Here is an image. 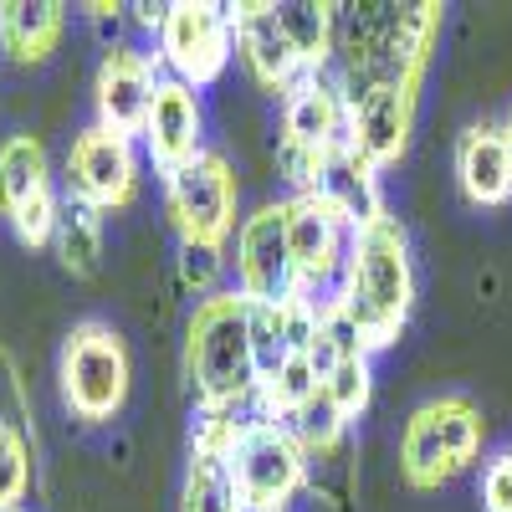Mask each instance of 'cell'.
Returning a JSON list of instances; mask_svg holds the SVG:
<instances>
[{"label":"cell","instance_id":"1","mask_svg":"<svg viewBox=\"0 0 512 512\" xmlns=\"http://www.w3.org/2000/svg\"><path fill=\"white\" fill-rule=\"evenodd\" d=\"M333 303L344 308V318L359 328L369 354L390 349L400 338V328L410 318V303H415V267H410L405 226L395 216L374 221L369 231H354Z\"/></svg>","mask_w":512,"mask_h":512},{"label":"cell","instance_id":"2","mask_svg":"<svg viewBox=\"0 0 512 512\" xmlns=\"http://www.w3.org/2000/svg\"><path fill=\"white\" fill-rule=\"evenodd\" d=\"M185 379L195 390V405L210 410H251L256 400V359L246 333V297L216 292L195 303L185 323Z\"/></svg>","mask_w":512,"mask_h":512},{"label":"cell","instance_id":"3","mask_svg":"<svg viewBox=\"0 0 512 512\" xmlns=\"http://www.w3.org/2000/svg\"><path fill=\"white\" fill-rule=\"evenodd\" d=\"M487 441V415L466 395H441L425 400L400 436V477L410 487H441L456 472H466Z\"/></svg>","mask_w":512,"mask_h":512},{"label":"cell","instance_id":"4","mask_svg":"<svg viewBox=\"0 0 512 512\" xmlns=\"http://www.w3.org/2000/svg\"><path fill=\"white\" fill-rule=\"evenodd\" d=\"M62 400L77 420H113L128 400V349L108 323H77L62 344Z\"/></svg>","mask_w":512,"mask_h":512},{"label":"cell","instance_id":"5","mask_svg":"<svg viewBox=\"0 0 512 512\" xmlns=\"http://www.w3.org/2000/svg\"><path fill=\"white\" fill-rule=\"evenodd\" d=\"M159 67L169 77L190 82V88H210L236 57V26L231 6H210V0H175L159 26Z\"/></svg>","mask_w":512,"mask_h":512},{"label":"cell","instance_id":"6","mask_svg":"<svg viewBox=\"0 0 512 512\" xmlns=\"http://www.w3.org/2000/svg\"><path fill=\"white\" fill-rule=\"evenodd\" d=\"M236 200H241V180L226 154L205 149L190 164H180L175 175H164V205L169 221L180 226V236L195 241H226L236 226Z\"/></svg>","mask_w":512,"mask_h":512},{"label":"cell","instance_id":"7","mask_svg":"<svg viewBox=\"0 0 512 512\" xmlns=\"http://www.w3.org/2000/svg\"><path fill=\"white\" fill-rule=\"evenodd\" d=\"M231 477H236L241 502L287 507L297 492L308 487V456H303V446L292 441L287 425L251 415L241 446L231 451Z\"/></svg>","mask_w":512,"mask_h":512},{"label":"cell","instance_id":"8","mask_svg":"<svg viewBox=\"0 0 512 512\" xmlns=\"http://www.w3.org/2000/svg\"><path fill=\"white\" fill-rule=\"evenodd\" d=\"M236 292L251 303H287L297 297V267L287 246V200L256 205L236 231Z\"/></svg>","mask_w":512,"mask_h":512},{"label":"cell","instance_id":"9","mask_svg":"<svg viewBox=\"0 0 512 512\" xmlns=\"http://www.w3.org/2000/svg\"><path fill=\"white\" fill-rule=\"evenodd\" d=\"M349 241L354 231L333 216V210L318 195H287V246H292V267H297V292L313 297L338 292V277H344L349 262Z\"/></svg>","mask_w":512,"mask_h":512},{"label":"cell","instance_id":"10","mask_svg":"<svg viewBox=\"0 0 512 512\" xmlns=\"http://www.w3.org/2000/svg\"><path fill=\"white\" fill-rule=\"evenodd\" d=\"M139 185V159H134V139L108 134V128H82L67 149V195L88 200L93 210H118L134 200Z\"/></svg>","mask_w":512,"mask_h":512},{"label":"cell","instance_id":"11","mask_svg":"<svg viewBox=\"0 0 512 512\" xmlns=\"http://www.w3.org/2000/svg\"><path fill=\"white\" fill-rule=\"evenodd\" d=\"M154 88H159V57L128 47H108L103 67H98V82H93V103H98V128L108 134H123V139H144V123H149V108H154Z\"/></svg>","mask_w":512,"mask_h":512},{"label":"cell","instance_id":"12","mask_svg":"<svg viewBox=\"0 0 512 512\" xmlns=\"http://www.w3.org/2000/svg\"><path fill=\"white\" fill-rule=\"evenodd\" d=\"M282 144H297L308 154H333L338 144H349V103L328 67L303 72L282 93Z\"/></svg>","mask_w":512,"mask_h":512},{"label":"cell","instance_id":"13","mask_svg":"<svg viewBox=\"0 0 512 512\" xmlns=\"http://www.w3.org/2000/svg\"><path fill=\"white\" fill-rule=\"evenodd\" d=\"M144 149H149L159 175H175L180 164L205 154V108H200V93L190 82L159 77L154 108H149V123H144Z\"/></svg>","mask_w":512,"mask_h":512},{"label":"cell","instance_id":"14","mask_svg":"<svg viewBox=\"0 0 512 512\" xmlns=\"http://www.w3.org/2000/svg\"><path fill=\"white\" fill-rule=\"evenodd\" d=\"M231 26H236V57L246 62L251 82L267 93H287L297 77H303V57L287 41L282 21H277V6L267 0H251V6H231Z\"/></svg>","mask_w":512,"mask_h":512},{"label":"cell","instance_id":"15","mask_svg":"<svg viewBox=\"0 0 512 512\" xmlns=\"http://www.w3.org/2000/svg\"><path fill=\"white\" fill-rule=\"evenodd\" d=\"M415 98H420V88H384V93L349 103V149L359 159H369L374 169L395 164L415 128Z\"/></svg>","mask_w":512,"mask_h":512},{"label":"cell","instance_id":"16","mask_svg":"<svg viewBox=\"0 0 512 512\" xmlns=\"http://www.w3.org/2000/svg\"><path fill=\"white\" fill-rule=\"evenodd\" d=\"M456 185L477 210L512 200V144L502 123H472L456 139Z\"/></svg>","mask_w":512,"mask_h":512},{"label":"cell","instance_id":"17","mask_svg":"<svg viewBox=\"0 0 512 512\" xmlns=\"http://www.w3.org/2000/svg\"><path fill=\"white\" fill-rule=\"evenodd\" d=\"M349 231H369L374 221H384V190H379V169L369 159H359L349 144H338L333 154H323L318 169V190H313Z\"/></svg>","mask_w":512,"mask_h":512},{"label":"cell","instance_id":"18","mask_svg":"<svg viewBox=\"0 0 512 512\" xmlns=\"http://www.w3.org/2000/svg\"><path fill=\"white\" fill-rule=\"evenodd\" d=\"M67 6L57 0H6L0 6V47L16 62H47L62 36Z\"/></svg>","mask_w":512,"mask_h":512},{"label":"cell","instance_id":"19","mask_svg":"<svg viewBox=\"0 0 512 512\" xmlns=\"http://www.w3.org/2000/svg\"><path fill=\"white\" fill-rule=\"evenodd\" d=\"M41 190H52L47 149H41L36 134H11L0 144V216H16Z\"/></svg>","mask_w":512,"mask_h":512},{"label":"cell","instance_id":"20","mask_svg":"<svg viewBox=\"0 0 512 512\" xmlns=\"http://www.w3.org/2000/svg\"><path fill=\"white\" fill-rule=\"evenodd\" d=\"M52 246H57L62 267L72 277H98V267H103V210H93L88 200L67 195Z\"/></svg>","mask_w":512,"mask_h":512},{"label":"cell","instance_id":"21","mask_svg":"<svg viewBox=\"0 0 512 512\" xmlns=\"http://www.w3.org/2000/svg\"><path fill=\"white\" fill-rule=\"evenodd\" d=\"M277 21L287 41L297 47L308 72H323L333 62V31H338V6H318V0H287L277 6Z\"/></svg>","mask_w":512,"mask_h":512},{"label":"cell","instance_id":"22","mask_svg":"<svg viewBox=\"0 0 512 512\" xmlns=\"http://www.w3.org/2000/svg\"><path fill=\"white\" fill-rule=\"evenodd\" d=\"M236 507H241V492H236V477H231V461L190 456L180 512H236Z\"/></svg>","mask_w":512,"mask_h":512},{"label":"cell","instance_id":"23","mask_svg":"<svg viewBox=\"0 0 512 512\" xmlns=\"http://www.w3.org/2000/svg\"><path fill=\"white\" fill-rule=\"evenodd\" d=\"M287 431H292V441L303 446V456L308 461H323V456H338L344 451V441H349V420L333 410V400L318 390L303 410H297L292 420H287Z\"/></svg>","mask_w":512,"mask_h":512},{"label":"cell","instance_id":"24","mask_svg":"<svg viewBox=\"0 0 512 512\" xmlns=\"http://www.w3.org/2000/svg\"><path fill=\"white\" fill-rule=\"evenodd\" d=\"M246 333H251V359H256V379H272L287 359H292V344H287V328H282V303H251L246 297Z\"/></svg>","mask_w":512,"mask_h":512},{"label":"cell","instance_id":"25","mask_svg":"<svg viewBox=\"0 0 512 512\" xmlns=\"http://www.w3.org/2000/svg\"><path fill=\"white\" fill-rule=\"evenodd\" d=\"M175 272H180V287H185V292H195L200 303H205V297H216V282H221V272H226L221 241H195V236H180Z\"/></svg>","mask_w":512,"mask_h":512},{"label":"cell","instance_id":"26","mask_svg":"<svg viewBox=\"0 0 512 512\" xmlns=\"http://www.w3.org/2000/svg\"><path fill=\"white\" fill-rule=\"evenodd\" d=\"M323 395L333 400V410L344 415V420H359L374 400V369H369V354L359 359H344L328 379H323Z\"/></svg>","mask_w":512,"mask_h":512},{"label":"cell","instance_id":"27","mask_svg":"<svg viewBox=\"0 0 512 512\" xmlns=\"http://www.w3.org/2000/svg\"><path fill=\"white\" fill-rule=\"evenodd\" d=\"M31 487V441L16 431H0V512H21Z\"/></svg>","mask_w":512,"mask_h":512},{"label":"cell","instance_id":"28","mask_svg":"<svg viewBox=\"0 0 512 512\" xmlns=\"http://www.w3.org/2000/svg\"><path fill=\"white\" fill-rule=\"evenodd\" d=\"M0 431H16L31 441V400H26V384L16 374V359L0 349Z\"/></svg>","mask_w":512,"mask_h":512},{"label":"cell","instance_id":"29","mask_svg":"<svg viewBox=\"0 0 512 512\" xmlns=\"http://www.w3.org/2000/svg\"><path fill=\"white\" fill-rule=\"evenodd\" d=\"M57 221H62V200H57V190H41L36 200H26L16 216H11V226H16V236H21L26 246L52 241V236H57Z\"/></svg>","mask_w":512,"mask_h":512},{"label":"cell","instance_id":"30","mask_svg":"<svg viewBox=\"0 0 512 512\" xmlns=\"http://www.w3.org/2000/svg\"><path fill=\"white\" fill-rule=\"evenodd\" d=\"M477 497H482V512H512V446L487 461Z\"/></svg>","mask_w":512,"mask_h":512},{"label":"cell","instance_id":"31","mask_svg":"<svg viewBox=\"0 0 512 512\" xmlns=\"http://www.w3.org/2000/svg\"><path fill=\"white\" fill-rule=\"evenodd\" d=\"M236 512H282V507H267V502H241Z\"/></svg>","mask_w":512,"mask_h":512},{"label":"cell","instance_id":"32","mask_svg":"<svg viewBox=\"0 0 512 512\" xmlns=\"http://www.w3.org/2000/svg\"><path fill=\"white\" fill-rule=\"evenodd\" d=\"M502 128H507V144H512V108H507V123Z\"/></svg>","mask_w":512,"mask_h":512}]
</instances>
